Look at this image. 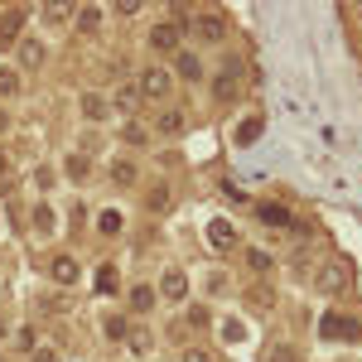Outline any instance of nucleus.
Here are the masks:
<instances>
[{
	"label": "nucleus",
	"mask_w": 362,
	"mask_h": 362,
	"mask_svg": "<svg viewBox=\"0 0 362 362\" xmlns=\"http://www.w3.org/2000/svg\"><path fill=\"white\" fill-rule=\"evenodd\" d=\"M242 73H247V68H242V58H227L223 68H218V73H213V97H218V102H237V97H242Z\"/></svg>",
	"instance_id": "obj_1"
},
{
	"label": "nucleus",
	"mask_w": 362,
	"mask_h": 362,
	"mask_svg": "<svg viewBox=\"0 0 362 362\" xmlns=\"http://www.w3.org/2000/svg\"><path fill=\"white\" fill-rule=\"evenodd\" d=\"M136 87H140L145 102H165L169 92H174V73H169V68H145L136 78Z\"/></svg>",
	"instance_id": "obj_2"
},
{
	"label": "nucleus",
	"mask_w": 362,
	"mask_h": 362,
	"mask_svg": "<svg viewBox=\"0 0 362 362\" xmlns=\"http://www.w3.org/2000/svg\"><path fill=\"white\" fill-rule=\"evenodd\" d=\"M319 334L334 338V343H358V338H362V324L353 319V314H324V319H319Z\"/></svg>",
	"instance_id": "obj_3"
},
{
	"label": "nucleus",
	"mask_w": 362,
	"mask_h": 362,
	"mask_svg": "<svg viewBox=\"0 0 362 362\" xmlns=\"http://www.w3.org/2000/svg\"><path fill=\"white\" fill-rule=\"evenodd\" d=\"M189 34H194L198 44H227V20L223 15H213V10H203V15H194V25H189Z\"/></svg>",
	"instance_id": "obj_4"
},
{
	"label": "nucleus",
	"mask_w": 362,
	"mask_h": 362,
	"mask_svg": "<svg viewBox=\"0 0 362 362\" xmlns=\"http://www.w3.org/2000/svg\"><path fill=\"white\" fill-rule=\"evenodd\" d=\"M179 39H184V29L160 20V25H150V39H145V44H150L155 54H179Z\"/></svg>",
	"instance_id": "obj_5"
},
{
	"label": "nucleus",
	"mask_w": 362,
	"mask_h": 362,
	"mask_svg": "<svg viewBox=\"0 0 362 362\" xmlns=\"http://www.w3.org/2000/svg\"><path fill=\"white\" fill-rule=\"evenodd\" d=\"M25 20H29L25 5H15V10H5V15H0V49H15V44H20V34H25Z\"/></svg>",
	"instance_id": "obj_6"
},
{
	"label": "nucleus",
	"mask_w": 362,
	"mask_h": 362,
	"mask_svg": "<svg viewBox=\"0 0 362 362\" xmlns=\"http://www.w3.org/2000/svg\"><path fill=\"white\" fill-rule=\"evenodd\" d=\"M160 295H165L169 305H184V300H189V271L169 266L165 276H160Z\"/></svg>",
	"instance_id": "obj_7"
},
{
	"label": "nucleus",
	"mask_w": 362,
	"mask_h": 362,
	"mask_svg": "<svg viewBox=\"0 0 362 362\" xmlns=\"http://www.w3.org/2000/svg\"><path fill=\"white\" fill-rule=\"evenodd\" d=\"M348 266H343V261H329V266H324V271H319V280H314V285H319V290H324V295H343V290H348Z\"/></svg>",
	"instance_id": "obj_8"
},
{
	"label": "nucleus",
	"mask_w": 362,
	"mask_h": 362,
	"mask_svg": "<svg viewBox=\"0 0 362 362\" xmlns=\"http://www.w3.org/2000/svg\"><path fill=\"white\" fill-rule=\"evenodd\" d=\"M49 276H54V285H78V261L68 256V251H58V256H49Z\"/></svg>",
	"instance_id": "obj_9"
},
{
	"label": "nucleus",
	"mask_w": 362,
	"mask_h": 362,
	"mask_svg": "<svg viewBox=\"0 0 362 362\" xmlns=\"http://www.w3.org/2000/svg\"><path fill=\"white\" fill-rule=\"evenodd\" d=\"M155 131H160V136H169V140H179L184 131H189V116L179 112V107H165V112L155 116Z\"/></svg>",
	"instance_id": "obj_10"
},
{
	"label": "nucleus",
	"mask_w": 362,
	"mask_h": 362,
	"mask_svg": "<svg viewBox=\"0 0 362 362\" xmlns=\"http://www.w3.org/2000/svg\"><path fill=\"white\" fill-rule=\"evenodd\" d=\"M208 247L213 251H232L237 247V227L227 223V218H213V223H208Z\"/></svg>",
	"instance_id": "obj_11"
},
{
	"label": "nucleus",
	"mask_w": 362,
	"mask_h": 362,
	"mask_svg": "<svg viewBox=\"0 0 362 362\" xmlns=\"http://www.w3.org/2000/svg\"><path fill=\"white\" fill-rule=\"evenodd\" d=\"M140 208H145V213H169V208H174V189H169V184H150L145 198H140Z\"/></svg>",
	"instance_id": "obj_12"
},
{
	"label": "nucleus",
	"mask_w": 362,
	"mask_h": 362,
	"mask_svg": "<svg viewBox=\"0 0 362 362\" xmlns=\"http://www.w3.org/2000/svg\"><path fill=\"white\" fill-rule=\"evenodd\" d=\"M174 78H184V83H198V78H203V63H198V54L179 49V54H174Z\"/></svg>",
	"instance_id": "obj_13"
},
{
	"label": "nucleus",
	"mask_w": 362,
	"mask_h": 362,
	"mask_svg": "<svg viewBox=\"0 0 362 362\" xmlns=\"http://www.w3.org/2000/svg\"><path fill=\"white\" fill-rule=\"evenodd\" d=\"M256 218H261L266 227H295V218H290L285 203H256Z\"/></svg>",
	"instance_id": "obj_14"
},
{
	"label": "nucleus",
	"mask_w": 362,
	"mask_h": 362,
	"mask_svg": "<svg viewBox=\"0 0 362 362\" xmlns=\"http://www.w3.org/2000/svg\"><path fill=\"white\" fill-rule=\"evenodd\" d=\"M78 107H83V116H87V121H107V116H112L107 97H97V92H83V102H78Z\"/></svg>",
	"instance_id": "obj_15"
},
{
	"label": "nucleus",
	"mask_w": 362,
	"mask_h": 362,
	"mask_svg": "<svg viewBox=\"0 0 362 362\" xmlns=\"http://www.w3.org/2000/svg\"><path fill=\"white\" fill-rule=\"evenodd\" d=\"M126 348H131V358H150L155 334H150V329H131V334H126Z\"/></svg>",
	"instance_id": "obj_16"
},
{
	"label": "nucleus",
	"mask_w": 362,
	"mask_h": 362,
	"mask_svg": "<svg viewBox=\"0 0 362 362\" xmlns=\"http://www.w3.org/2000/svg\"><path fill=\"white\" fill-rule=\"evenodd\" d=\"M87 174H92V160H87V155H68V160H63V179H73V184H83Z\"/></svg>",
	"instance_id": "obj_17"
},
{
	"label": "nucleus",
	"mask_w": 362,
	"mask_h": 362,
	"mask_svg": "<svg viewBox=\"0 0 362 362\" xmlns=\"http://www.w3.org/2000/svg\"><path fill=\"white\" fill-rule=\"evenodd\" d=\"M131 309H136V314H150V309H155V285H150V280H140L136 290H131Z\"/></svg>",
	"instance_id": "obj_18"
},
{
	"label": "nucleus",
	"mask_w": 362,
	"mask_h": 362,
	"mask_svg": "<svg viewBox=\"0 0 362 362\" xmlns=\"http://www.w3.org/2000/svg\"><path fill=\"white\" fill-rule=\"evenodd\" d=\"M29 223H34V232H39V237H54V208H49V203H34Z\"/></svg>",
	"instance_id": "obj_19"
},
{
	"label": "nucleus",
	"mask_w": 362,
	"mask_h": 362,
	"mask_svg": "<svg viewBox=\"0 0 362 362\" xmlns=\"http://www.w3.org/2000/svg\"><path fill=\"white\" fill-rule=\"evenodd\" d=\"M136 179H140L136 160H112V184H121V189H131Z\"/></svg>",
	"instance_id": "obj_20"
},
{
	"label": "nucleus",
	"mask_w": 362,
	"mask_h": 362,
	"mask_svg": "<svg viewBox=\"0 0 362 362\" xmlns=\"http://www.w3.org/2000/svg\"><path fill=\"white\" fill-rule=\"evenodd\" d=\"M102 334L112 338V343H126V334H131V324H126V314H107V319H102Z\"/></svg>",
	"instance_id": "obj_21"
},
{
	"label": "nucleus",
	"mask_w": 362,
	"mask_h": 362,
	"mask_svg": "<svg viewBox=\"0 0 362 362\" xmlns=\"http://www.w3.org/2000/svg\"><path fill=\"white\" fill-rule=\"evenodd\" d=\"M15 49H20V63H25V68H39V63H44V44H34V39H20Z\"/></svg>",
	"instance_id": "obj_22"
},
{
	"label": "nucleus",
	"mask_w": 362,
	"mask_h": 362,
	"mask_svg": "<svg viewBox=\"0 0 362 362\" xmlns=\"http://www.w3.org/2000/svg\"><path fill=\"white\" fill-rule=\"evenodd\" d=\"M121 227H126V218H121L116 208H107V213H97V232H102V237H116Z\"/></svg>",
	"instance_id": "obj_23"
},
{
	"label": "nucleus",
	"mask_w": 362,
	"mask_h": 362,
	"mask_svg": "<svg viewBox=\"0 0 362 362\" xmlns=\"http://www.w3.org/2000/svg\"><path fill=\"white\" fill-rule=\"evenodd\" d=\"M78 29H83V34H97V29H102V10H97V5L78 10Z\"/></svg>",
	"instance_id": "obj_24"
},
{
	"label": "nucleus",
	"mask_w": 362,
	"mask_h": 362,
	"mask_svg": "<svg viewBox=\"0 0 362 362\" xmlns=\"http://www.w3.org/2000/svg\"><path fill=\"white\" fill-rule=\"evenodd\" d=\"M261 131H266V121H261V116H247V121H242V131H237V145H251Z\"/></svg>",
	"instance_id": "obj_25"
},
{
	"label": "nucleus",
	"mask_w": 362,
	"mask_h": 362,
	"mask_svg": "<svg viewBox=\"0 0 362 362\" xmlns=\"http://www.w3.org/2000/svg\"><path fill=\"white\" fill-rule=\"evenodd\" d=\"M247 266H251V271H256V276H266V271H271V266H276V261H271V251L251 247V251H247Z\"/></svg>",
	"instance_id": "obj_26"
},
{
	"label": "nucleus",
	"mask_w": 362,
	"mask_h": 362,
	"mask_svg": "<svg viewBox=\"0 0 362 362\" xmlns=\"http://www.w3.org/2000/svg\"><path fill=\"white\" fill-rule=\"evenodd\" d=\"M116 285H121L116 280V266H102L97 271V295H116Z\"/></svg>",
	"instance_id": "obj_27"
},
{
	"label": "nucleus",
	"mask_w": 362,
	"mask_h": 362,
	"mask_svg": "<svg viewBox=\"0 0 362 362\" xmlns=\"http://www.w3.org/2000/svg\"><path fill=\"white\" fill-rule=\"evenodd\" d=\"M208 324H213V314H208L203 305H194L189 314H184V329H208Z\"/></svg>",
	"instance_id": "obj_28"
},
{
	"label": "nucleus",
	"mask_w": 362,
	"mask_h": 362,
	"mask_svg": "<svg viewBox=\"0 0 362 362\" xmlns=\"http://www.w3.org/2000/svg\"><path fill=\"white\" fill-rule=\"evenodd\" d=\"M136 102H140V87H131V83H126V87H116V107H121V112H131Z\"/></svg>",
	"instance_id": "obj_29"
},
{
	"label": "nucleus",
	"mask_w": 362,
	"mask_h": 362,
	"mask_svg": "<svg viewBox=\"0 0 362 362\" xmlns=\"http://www.w3.org/2000/svg\"><path fill=\"white\" fill-rule=\"evenodd\" d=\"M20 92V73L15 68H0V97H15Z\"/></svg>",
	"instance_id": "obj_30"
},
{
	"label": "nucleus",
	"mask_w": 362,
	"mask_h": 362,
	"mask_svg": "<svg viewBox=\"0 0 362 362\" xmlns=\"http://www.w3.org/2000/svg\"><path fill=\"white\" fill-rule=\"evenodd\" d=\"M218 334H223V343H242V334H247V329H242L237 319H223V324H218Z\"/></svg>",
	"instance_id": "obj_31"
},
{
	"label": "nucleus",
	"mask_w": 362,
	"mask_h": 362,
	"mask_svg": "<svg viewBox=\"0 0 362 362\" xmlns=\"http://www.w3.org/2000/svg\"><path fill=\"white\" fill-rule=\"evenodd\" d=\"M247 300H251V305H256V309H271V305H276V295H271L266 285H256V290H251Z\"/></svg>",
	"instance_id": "obj_32"
},
{
	"label": "nucleus",
	"mask_w": 362,
	"mask_h": 362,
	"mask_svg": "<svg viewBox=\"0 0 362 362\" xmlns=\"http://www.w3.org/2000/svg\"><path fill=\"white\" fill-rule=\"evenodd\" d=\"M271 362H300V353L290 343H280V348H271Z\"/></svg>",
	"instance_id": "obj_33"
},
{
	"label": "nucleus",
	"mask_w": 362,
	"mask_h": 362,
	"mask_svg": "<svg viewBox=\"0 0 362 362\" xmlns=\"http://www.w3.org/2000/svg\"><path fill=\"white\" fill-rule=\"evenodd\" d=\"M208 295H227V276H223V271L208 276Z\"/></svg>",
	"instance_id": "obj_34"
},
{
	"label": "nucleus",
	"mask_w": 362,
	"mask_h": 362,
	"mask_svg": "<svg viewBox=\"0 0 362 362\" xmlns=\"http://www.w3.org/2000/svg\"><path fill=\"white\" fill-rule=\"evenodd\" d=\"M121 136H126V145H145V140H150V136H145V126H126Z\"/></svg>",
	"instance_id": "obj_35"
},
{
	"label": "nucleus",
	"mask_w": 362,
	"mask_h": 362,
	"mask_svg": "<svg viewBox=\"0 0 362 362\" xmlns=\"http://www.w3.org/2000/svg\"><path fill=\"white\" fill-rule=\"evenodd\" d=\"M29 362H58V353H54V348H34V353H29Z\"/></svg>",
	"instance_id": "obj_36"
},
{
	"label": "nucleus",
	"mask_w": 362,
	"mask_h": 362,
	"mask_svg": "<svg viewBox=\"0 0 362 362\" xmlns=\"http://www.w3.org/2000/svg\"><path fill=\"white\" fill-rule=\"evenodd\" d=\"M179 362H213V358H208L203 348H184V358H179Z\"/></svg>",
	"instance_id": "obj_37"
},
{
	"label": "nucleus",
	"mask_w": 362,
	"mask_h": 362,
	"mask_svg": "<svg viewBox=\"0 0 362 362\" xmlns=\"http://www.w3.org/2000/svg\"><path fill=\"white\" fill-rule=\"evenodd\" d=\"M5 174H10V160H5V155H0V179H5Z\"/></svg>",
	"instance_id": "obj_38"
}]
</instances>
